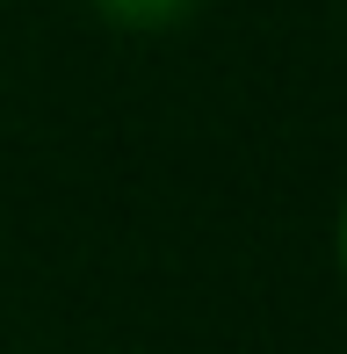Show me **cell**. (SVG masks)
<instances>
[{
	"label": "cell",
	"instance_id": "7a4b0ae2",
	"mask_svg": "<svg viewBox=\"0 0 347 354\" xmlns=\"http://www.w3.org/2000/svg\"><path fill=\"white\" fill-rule=\"evenodd\" d=\"M333 268H340V282H347V196H340V217H333Z\"/></svg>",
	"mask_w": 347,
	"mask_h": 354
},
{
	"label": "cell",
	"instance_id": "6da1fadb",
	"mask_svg": "<svg viewBox=\"0 0 347 354\" xmlns=\"http://www.w3.org/2000/svg\"><path fill=\"white\" fill-rule=\"evenodd\" d=\"M87 8L102 15L109 29H123V37H167V29H181L203 0H87Z\"/></svg>",
	"mask_w": 347,
	"mask_h": 354
}]
</instances>
